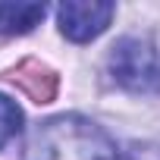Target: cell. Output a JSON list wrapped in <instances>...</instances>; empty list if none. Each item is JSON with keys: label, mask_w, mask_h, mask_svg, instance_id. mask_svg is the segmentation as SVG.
Returning <instances> with one entry per match:
<instances>
[{"label": "cell", "mask_w": 160, "mask_h": 160, "mask_svg": "<svg viewBox=\"0 0 160 160\" xmlns=\"http://www.w3.org/2000/svg\"><path fill=\"white\" fill-rule=\"evenodd\" d=\"M113 16H116V7L98 3V0H66V3L57 7L60 32L75 44H85V41H94L98 35H104L107 25L113 22Z\"/></svg>", "instance_id": "obj_3"}, {"label": "cell", "mask_w": 160, "mask_h": 160, "mask_svg": "<svg viewBox=\"0 0 160 160\" xmlns=\"http://www.w3.org/2000/svg\"><path fill=\"white\" fill-rule=\"evenodd\" d=\"M44 3H0V32L3 35H25L44 19Z\"/></svg>", "instance_id": "obj_5"}, {"label": "cell", "mask_w": 160, "mask_h": 160, "mask_svg": "<svg viewBox=\"0 0 160 160\" xmlns=\"http://www.w3.org/2000/svg\"><path fill=\"white\" fill-rule=\"evenodd\" d=\"M13 82L35 101V104H50L53 101V94H57V75L47 69V66H41L38 60H25V63H19L16 69H13Z\"/></svg>", "instance_id": "obj_4"}, {"label": "cell", "mask_w": 160, "mask_h": 160, "mask_svg": "<svg viewBox=\"0 0 160 160\" xmlns=\"http://www.w3.org/2000/svg\"><path fill=\"white\" fill-rule=\"evenodd\" d=\"M110 78L132 94H160V50L148 38H119L107 57Z\"/></svg>", "instance_id": "obj_2"}, {"label": "cell", "mask_w": 160, "mask_h": 160, "mask_svg": "<svg viewBox=\"0 0 160 160\" xmlns=\"http://www.w3.org/2000/svg\"><path fill=\"white\" fill-rule=\"evenodd\" d=\"M22 132V110L13 98L0 94V148Z\"/></svg>", "instance_id": "obj_6"}, {"label": "cell", "mask_w": 160, "mask_h": 160, "mask_svg": "<svg viewBox=\"0 0 160 160\" xmlns=\"http://www.w3.org/2000/svg\"><path fill=\"white\" fill-rule=\"evenodd\" d=\"M126 160H160V144L148 141V144H132L126 151Z\"/></svg>", "instance_id": "obj_7"}, {"label": "cell", "mask_w": 160, "mask_h": 160, "mask_svg": "<svg viewBox=\"0 0 160 160\" xmlns=\"http://www.w3.org/2000/svg\"><path fill=\"white\" fill-rule=\"evenodd\" d=\"M22 160H126V151L94 119L60 113L28 132Z\"/></svg>", "instance_id": "obj_1"}]
</instances>
